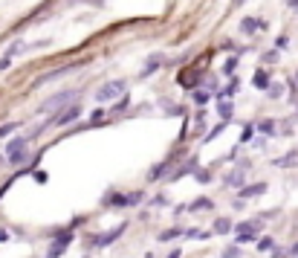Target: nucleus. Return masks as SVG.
I'll list each match as a JSON object with an SVG mask.
<instances>
[{
  "label": "nucleus",
  "instance_id": "nucleus-1",
  "mask_svg": "<svg viewBox=\"0 0 298 258\" xmlns=\"http://www.w3.org/2000/svg\"><path fill=\"white\" fill-rule=\"evenodd\" d=\"M125 90H127V82H122V79L107 82V84H102V87L96 90V102H113V99H122Z\"/></svg>",
  "mask_w": 298,
  "mask_h": 258
},
{
  "label": "nucleus",
  "instance_id": "nucleus-2",
  "mask_svg": "<svg viewBox=\"0 0 298 258\" xmlns=\"http://www.w3.org/2000/svg\"><path fill=\"white\" fill-rule=\"evenodd\" d=\"M139 200H142V195H125V198H122V195H107V198H104V206H133V203H139Z\"/></svg>",
  "mask_w": 298,
  "mask_h": 258
},
{
  "label": "nucleus",
  "instance_id": "nucleus-3",
  "mask_svg": "<svg viewBox=\"0 0 298 258\" xmlns=\"http://www.w3.org/2000/svg\"><path fill=\"white\" fill-rule=\"evenodd\" d=\"M69 244H72V232L67 229V232H61V235L55 238V244L49 246V258H58V255H61V252H64V249H67Z\"/></svg>",
  "mask_w": 298,
  "mask_h": 258
},
{
  "label": "nucleus",
  "instance_id": "nucleus-4",
  "mask_svg": "<svg viewBox=\"0 0 298 258\" xmlns=\"http://www.w3.org/2000/svg\"><path fill=\"white\" fill-rule=\"evenodd\" d=\"M6 154H9V160H12V163H23V160H26V142H23V140L9 142Z\"/></svg>",
  "mask_w": 298,
  "mask_h": 258
},
{
  "label": "nucleus",
  "instance_id": "nucleus-5",
  "mask_svg": "<svg viewBox=\"0 0 298 258\" xmlns=\"http://www.w3.org/2000/svg\"><path fill=\"white\" fill-rule=\"evenodd\" d=\"M125 232V223H119V226H116L113 232H104V235H96V238H93V241H96V246H107V244H113L116 238H119V235Z\"/></svg>",
  "mask_w": 298,
  "mask_h": 258
},
{
  "label": "nucleus",
  "instance_id": "nucleus-6",
  "mask_svg": "<svg viewBox=\"0 0 298 258\" xmlns=\"http://www.w3.org/2000/svg\"><path fill=\"white\" fill-rule=\"evenodd\" d=\"M79 110H81L79 105H72L69 110H64V113H58V116L52 119V125H67V122H72V119L79 116Z\"/></svg>",
  "mask_w": 298,
  "mask_h": 258
},
{
  "label": "nucleus",
  "instance_id": "nucleus-7",
  "mask_svg": "<svg viewBox=\"0 0 298 258\" xmlns=\"http://www.w3.org/2000/svg\"><path fill=\"white\" fill-rule=\"evenodd\" d=\"M266 191V183H252V186H243L241 188V198H258V195H264Z\"/></svg>",
  "mask_w": 298,
  "mask_h": 258
},
{
  "label": "nucleus",
  "instance_id": "nucleus-8",
  "mask_svg": "<svg viewBox=\"0 0 298 258\" xmlns=\"http://www.w3.org/2000/svg\"><path fill=\"white\" fill-rule=\"evenodd\" d=\"M72 96H76V93H61V96H55V99H49V102H46V105L41 107V110H44V113H49V110H55V107H61L64 102H69Z\"/></svg>",
  "mask_w": 298,
  "mask_h": 258
},
{
  "label": "nucleus",
  "instance_id": "nucleus-9",
  "mask_svg": "<svg viewBox=\"0 0 298 258\" xmlns=\"http://www.w3.org/2000/svg\"><path fill=\"white\" fill-rule=\"evenodd\" d=\"M232 229V223L226 221V218H217V221H214V232H229Z\"/></svg>",
  "mask_w": 298,
  "mask_h": 258
},
{
  "label": "nucleus",
  "instance_id": "nucleus-10",
  "mask_svg": "<svg viewBox=\"0 0 298 258\" xmlns=\"http://www.w3.org/2000/svg\"><path fill=\"white\" fill-rule=\"evenodd\" d=\"M226 183H229V186H241L243 183V171H232V174L226 177Z\"/></svg>",
  "mask_w": 298,
  "mask_h": 258
},
{
  "label": "nucleus",
  "instance_id": "nucleus-11",
  "mask_svg": "<svg viewBox=\"0 0 298 258\" xmlns=\"http://www.w3.org/2000/svg\"><path fill=\"white\" fill-rule=\"evenodd\" d=\"M255 87H261V90H266V87H269V79H266L264 73H255Z\"/></svg>",
  "mask_w": 298,
  "mask_h": 258
},
{
  "label": "nucleus",
  "instance_id": "nucleus-12",
  "mask_svg": "<svg viewBox=\"0 0 298 258\" xmlns=\"http://www.w3.org/2000/svg\"><path fill=\"white\" fill-rule=\"evenodd\" d=\"M258 249H261V252H266V249H275V241H272V238H261V241H258Z\"/></svg>",
  "mask_w": 298,
  "mask_h": 258
},
{
  "label": "nucleus",
  "instance_id": "nucleus-13",
  "mask_svg": "<svg viewBox=\"0 0 298 258\" xmlns=\"http://www.w3.org/2000/svg\"><path fill=\"white\" fill-rule=\"evenodd\" d=\"M241 255V246H226L223 249V258H238Z\"/></svg>",
  "mask_w": 298,
  "mask_h": 258
},
{
  "label": "nucleus",
  "instance_id": "nucleus-14",
  "mask_svg": "<svg viewBox=\"0 0 298 258\" xmlns=\"http://www.w3.org/2000/svg\"><path fill=\"white\" fill-rule=\"evenodd\" d=\"M241 29H243V32H252V29H258V21H252V18H246V21L241 24Z\"/></svg>",
  "mask_w": 298,
  "mask_h": 258
},
{
  "label": "nucleus",
  "instance_id": "nucleus-15",
  "mask_svg": "<svg viewBox=\"0 0 298 258\" xmlns=\"http://www.w3.org/2000/svg\"><path fill=\"white\" fill-rule=\"evenodd\" d=\"M177 235H183V229H168V232L160 235V241H171V238H177Z\"/></svg>",
  "mask_w": 298,
  "mask_h": 258
},
{
  "label": "nucleus",
  "instance_id": "nucleus-16",
  "mask_svg": "<svg viewBox=\"0 0 298 258\" xmlns=\"http://www.w3.org/2000/svg\"><path fill=\"white\" fill-rule=\"evenodd\" d=\"M249 241H255V232H241L238 235V244H249Z\"/></svg>",
  "mask_w": 298,
  "mask_h": 258
},
{
  "label": "nucleus",
  "instance_id": "nucleus-17",
  "mask_svg": "<svg viewBox=\"0 0 298 258\" xmlns=\"http://www.w3.org/2000/svg\"><path fill=\"white\" fill-rule=\"evenodd\" d=\"M220 116H226V119L232 116V102H223V105H220Z\"/></svg>",
  "mask_w": 298,
  "mask_h": 258
},
{
  "label": "nucleus",
  "instance_id": "nucleus-18",
  "mask_svg": "<svg viewBox=\"0 0 298 258\" xmlns=\"http://www.w3.org/2000/svg\"><path fill=\"white\" fill-rule=\"evenodd\" d=\"M208 206H211V200H194L191 203V209H208Z\"/></svg>",
  "mask_w": 298,
  "mask_h": 258
},
{
  "label": "nucleus",
  "instance_id": "nucleus-19",
  "mask_svg": "<svg viewBox=\"0 0 298 258\" xmlns=\"http://www.w3.org/2000/svg\"><path fill=\"white\" fill-rule=\"evenodd\" d=\"M197 180H200V183H208V180H211V174H208V171H197Z\"/></svg>",
  "mask_w": 298,
  "mask_h": 258
},
{
  "label": "nucleus",
  "instance_id": "nucleus-20",
  "mask_svg": "<svg viewBox=\"0 0 298 258\" xmlns=\"http://www.w3.org/2000/svg\"><path fill=\"white\" fill-rule=\"evenodd\" d=\"M261 131H264V134H272V131H275V125H272V122H261Z\"/></svg>",
  "mask_w": 298,
  "mask_h": 258
},
{
  "label": "nucleus",
  "instance_id": "nucleus-21",
  "mask_svg": "<svg viewBox=\"0 0 298 258\" xmlns=\"http://www.w3.org/2000/svg\"><path fill=\"white\" fill-rule=\"evenodd\" d=\"M194 102H197V105H203V102H208V93H197V96H194Z\"/></svg>",
  "mask_w": 298,
  "mask_h": 258
},
{
  "label": "nucleus",
  "instance_id": "nucleus-22",
  "mask_svg": "<svg viewBox=\"0 0 298 258\" xmlns=\"http://www.w3.org/2000/svg\"><path fill=\"white\" fill-rule=\"evenodd\" d=\"M12 131H15V125H3V128H0V137H6V134H12Z\"/></svg>",
  "mask_w": 298,
  "mask_h": 258
},
{
  "label": "nucleus",
  "instance_id": "nucleus-23",
  "mask_svg": "<svg viewBox=\"0 0 298 258\" xmlns=\"http://www.w3.org/2000/svg\"><path fill=\"white\" fill-rule=\"evenodd\" d=\"M168 258H180V249H174V252H171V255H168Z\"/></svg>",
  "mask_w": 298,
  "mask_h": 258
},
{
  "label": "nucleus",
  "instance_id": "nucleus-24",
  "mask_svg": "<svg viewBox=\"0 0 298 258\" xmlns=\"http://www.w3.org/2000/svg\"><path fill=\"white\" fill-rule=\"evenodd\" d=\"M289 252H292V255H298V244H295V246H292V249H289Z\"/></svg>",
  "mask_w": 298,
  "mask_h": 258
},
{
  "label": "nucleus",
  "instance_id": "nucleus-25",
  "mask_svg": "<svg viewBox=\"0 0 298 258\" xmlns=\"http://www.w3.org/2000/svg\"><path fill=\"white\" fill-rule=\"evenodd\" d=\"M289 6H298V0H289Z\"/></svg>",
  "mask_w": 298,
  "mask_h": 258
}]
</instances>
